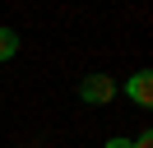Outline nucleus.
<instances>
[{
    "label": "nucleus",
    "instance_id": "nucleus-1",
    "mask_svg": "<svg viewBox=\"0 0 153 148\" xmlns=\"http://www.w3.org/2000/svg\"><path fill=\"white\" fill-rule=\"evenodd\" d=\"M111 97H116V79L111 74H88L79 83V102H88V107H107Z\"/></svg>",
    "mask_w": 153,
    "mask_h": 148
},
{
    "label": "nucleus",
    "instance_id": "nucleus-2",
    "mask_svg": "<svg viewBox=\"0 0 153 148\" xmlns=\"http://www.w3.org/2000/svg\"><path fill=\"white\" fill-rule=\"evenodd\" d=\"M125 97H130L134 107H149V102H153V70L130 74V83H125Z\"/></svg>",
    "mask_w": 153,
    "mask_h": 148
},
{
    "label": "nucleus",
    "instance_id": "nucleus-3",
    "mask_svg": "<svg viewBox=\"0 0 153 148\" xmlns=\"http://www.w3.org/2000/svg\"><path fill=\"white\" fill-rule=\"evenodd\" d=\"M19 56V33L10 23H0V60H14Z\"/></svg>",
    "mask_w": 153,
    "mask_h": 148
},
{
    "label": "nucleus",
    "instance_id": "nucleus-4",
    "mask_svg": "<svg viewBox=\"0 0 153 148\" xmlns=\"http://www.w3.org/2000/svg\"><path fill=\"white\" fill-rule=\"evenodd\" d=\"M130 148H153V134H149V130H144L139 139H130Z\"/></svg>",
    "mask_w": 153,
    "mask_h": 148
},
{
    "label": "nucleus",
    "instance_id": "nucleus-5",
    "mask_svg": "<svg viewBox=\"0 0 153 148\" xmlns=\"http://www.w3.org/2000/svg\"><path fill=\"white\" fill-rule=\"evenodd\" d=\"M102 148H130V139H107Z\"/></svg>",
    "mask_w": 153,
    "mask_h": 148
}]
</instances>
